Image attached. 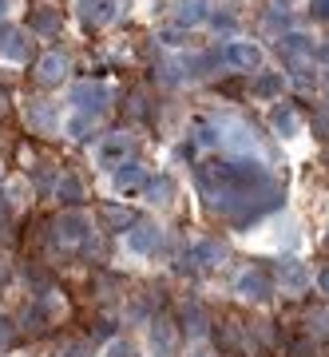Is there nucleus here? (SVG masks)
I'll list each match as a JSON object with an SVG mask.
<instances>
[{
  "label": "nucleus",
  "mask_w": 329,
  "mask_h": 357,
  "mask_svg": "<svg viewBox=\"0 0 329 357\" xmlns=\"http://www.w3.org/2000/svg\"><path fill=\"white\" fill-rule=\"evenodd\" d=\"M194 183L218 215H227L238 227L254 222L258 215H266L282 203V187L274 183V175L262 163H246V159L203 163L194 171Z\"/></svg>",
  "instance_id": "1"
},
{
  "label": "nucleus",
  "mask_w": 329,
  "mask_h": 357,
  "mask_svg": "<svg viewBox=\"0 0 329 357\" xmlns=\"http://www.w3.org/2000/svg\"><path fill=\"white\" fill-rule=\"evenodd\" d=\"M48 238L56 246H79V250H88L91 246V222L88 215H79V211H63L48 222Z\"/></svg>",
  "instance_id": "2"
},
{
  "label": "nucleus",
  "mask_w": 329,
  "mask_h": 357,
  "mask_svg": "<svg viewBox=\"0 0 329 357\" xmlns=\"http://www.w3.org/2000/svg\"><path fill=\"white\" fill-rule=\"evenodd\" d=\"M28 56H32V40H28V28L0 24V60L28 64Z\"/></svg>",
  "instance_id": "3"
},
{
  "label": "nucleus",
  "mask_w": 329,
  "mask_h": 357,
  "mask_svg": "<svg viewBox=\"0 0 329 357\" xmlns=\"http://www.w3.org/2000/svg\"><path fill=\"white\" fill-rule=\"evenodd\" d=\"M68 68H72V60L63 56V52H44L36 60V84L40 88H56V84H63L68 79Z\"/></svg>",
  "instance_id": "4"
},
{
  "label": "nucleus",
  "mask_w": 329,
  "mask_h": 357,
  "mask_svg": "<svg viewBox=\"0 0 329 357\" xmlns=\"http://www.w3.org/2000/svg\"><path fill=\"white\" fill-rule=\"evenodd\" d=\"M68 100L76 103V112H84V115H95V119H100V112L107 107V100H112V91L103 88V84H76Z\"/></svg>",
  "instance_id": "5"
},
{
  "label": "nucleus",
  "mask_w": 329,
  "mask_h": 357,
  "mask_svg": "<svg viewBox=\"0 0 329 357\" xmlns=\"http://www.w3.org/2000/svg\"><path fill=\"white\" fill-rule=\"evenodd\" d=\"M151 354L155 357H178V333L167 318L151 321Z\"/></svg>",
  "instance_id": "6"
},
{
  "label": "nucleus",
  "mask_w": 329,
  "mask_h": 357,
  "mask_svg": "<svg viewBox=\"0 0 329 357\" xmlns=\"http://www.w3.org/2000/svg\"><path fill=\"white\" fill-rule=\"evenodd\" d=\"M131 151H135V135H127V131H115V135H107V139H103V147H100V167L123 163Z\"/></svg>",
  "instance_id": "7"
},
{
  "label": "nucleus",
  "mask_w": 329,
  "mask_h": 357,
  "mask_svg": "<svg viewBox=\"0 0 329 357\" xmlns=\"http://www.w3.org/2000/svg\"><path fill=\"white\" fill-rule=\"evenodd\" d=\"M112 187H115L119 195L147 187V167H143V163H135V159H127V163H119V167H115V175H112Z\"/></svg>",
  "instance_id": "8"
},
{
  "label": "nucleus",
  "mask_w": 329,
  "mask_h": 357,
  "mask_svg": "<svg viewBox=\"0 0 329 357\" xmlns=\"http://www.w3.org/2000/svg\"><path fill=\"white\" fill-rule=\"evenodd\" d=\"M159 243H163V230L151 222H135L127 230V250H135V255H151V250H159Z\"/></svg>",
  "instance_id": "9"
},
{
  "label": "nucleus",
  "mask_w": 329,
  "mask_h": 357,
  "mask_svg": "<svg viewBox=\"0 0 329 357\" xmlns=\"http://www.w3.org/2000/svg\"><path fill=\"white\" fill-rule=\"evenodd\" d=\"M84 28H103L115 16V0H76Z\"/></svg>",
  "instance_id": "10"
},
{
  "label": "nucleus",
  "mask_w": 329,
  "mask_h": 357,
  "mask_svg": "<svg viewBox=\"0 0 329 357\" xmlns=\"http://www.w3.org/2000/svg\"><path fill=\"white\" fill-rule=\"evenodd\" d=\"M238 294L250 298V302H266L270 294H274V282H270V274H262V270H246L238 278Z\"/></svg>",
  "instance_id": "11"
},
{
  "label": "nucleus",
  "mask_w": 329,
  "mask_h": 357,
  "mask_svg": "<svg viewBox=\"0 0 329 357\" xmlns=\"http://www.w3.org/2000/svg\"><path fill=\"white\" fill-rule=\"evenodd\" d=\"M60 28H63L60 8H32L28 13V32H36V36H60Z\"/></svg>",
  "instance_id": "12"
},
{
  "label": "nucleus",
  "mask_w": 329,
  "mask_h": 357,
  "mask_svg": "<svg viewBox=\"0 0 329 357\" xmlns=\"http://www.w3.org/2000/svg\"><path fill=\"white\" fill-rule=\"evenodd\" d=\"M227 64L242 68V72H250V68L262 64V52H258V44H246V40H238V44H227Z\"/></svg>",
  "instance_id": "13"
},
{
  "label": "nucleus",
  "mask_w": 329,
  "mask_h": 357,
  "mask_svg": "<svg viewBox=\"0 0 329 357\" xmlns=\"http://www.w3.org/2000/svg\"><path fill=\"white\" fill-rule=\"evenodd\" d=\"M28 123H32L40 135L56 131V103H48V100H28Z\"/></svg>",
  "instance_id": "14"
},
{
  "label": "nucleus",
  "mask_w": 329,
  "mask_h": 357,
  "mask_svg": "<svg viewBox=\"0 0 329 357\" xmlns=\"http://www.w3.org/2000/svg\"><path fill=\"white\" fill-rule=\"evenodd\" d=\"M218 258H222V246L218 243H194L187 255H183V262L194 266V270H203V266H215Z\"/></svg>",
  "instance_id": "15"
},
{
  "label": "nucleus",
  "mask_w": 329,
  "mask_h": 357,
  "mask_svg": "<svg viewBox=\"0 0 329 357\" xmlns=\"http://www.w3.org/2000/svg\"><path fill=\"white\" fill-rule=\"evenodd\" d=\"M52 195L60 199V203H79L84 199V187H79V178L72 175V171H63V175H56V183H52Z\"/></svg>",
  "instance_id": "16"
},
{
  "label": "nucleus",
  "mask_w": 329,
  "mask_h": 357,
  "mask_svg": "<svg viewBox=\"0 0 329 357\" xmlns=\"http://www.w3.org/2000/svg\"><path fill=\"white\" fill-rule=\"evenodd\" d=\"M199 20H206V0H183V4H178V13H175V24L194 28Z\"/></svg>",
  "instance_id": "17"
},
{
  "label": "nucleus",
  "mask_w": 329,
  "mask_h": 357,
  "mask_svg": "<svg viewBox=\"0 0 329 357\" xmlns=\"http://www.w3.org/2000/svg\"><path fill=\"white\" fill-rule=\"evenodd\" d=\"M100 218H103V227H107V230H127V227H135V215H131L127 206H103Z\"/></svg>",
  "instance_id": "18"
},
{
  "label": "nucleus",
  "mask_w": 329,
  "mask_h": 357,
  "mask_svg": "<svg viewBox=\"0 0 329 357\" xmlns=\"http://www.w3.org/2000/svg\"><path fill=\"white\" fill-rule=\"evenodd\" d=\"M274 128L282 131V135H298V115H293L290 103H282V107H274Z\"/></svg>",
  "instance_id": "19"
},
{
  "label": "nucleus",
  "mask_w": 329,
  "mask_h": 357,
  "mask_svg": "<svg viewBox=\"0 0 329 357\" xmlns=\"http://www.w3.org/2000/svg\"><path fill=\"white\" fill-rule=\"evenodd\" d=\"M88 131H95V115L76 112L72 119H68V135H72V139H88Z\"/></svg>",
  "instance_id": "20"
},
{
  "label": "nucleus",
  "mask_w": 329,
  "mask_h": 357,
  "mask_svg": "<svg viewBox=\"0 0 329 357\" xmlns=\"http://www.w3.org/2000/svg\"><path fill=\"white\" fill-rule=\"evenodd\" d=\"M171 195H175V183L171 178H147V199L151 203H167Z\"/></svg>",
  "instance_id": "21"
},
{
  "label": "nucleus",
  "mask_w": 329,
  "mask_h": 357,
  "mask_svg": "<svg viewBox=\"0 0 329 357\" xmlns=\"http://www.w3.org/2000/svg\"><path fill=\"white\" fill-rule=\"evenodd\" d=\"M183 321H187V333H190V337H199V333L206 330V318H203V310L194 306V302H190V306L183 310Z\"/></svg>",
  "instance_id": "22"
},
{
  "label": "nucleus",
  "mask_w": 329,
  "mask_h": 357,
  "mask_svg": "<svg viewBox=\"0 0 329 357\" xmlns=\"http://www.w3.org/2000/svg\"><path fill=\"white\" fill-rule=\"evenodd\" d=\"M282 91V72H274V76H262L258 84H254V96H278Z\"/></svg>",
  "instance_id": "23"
},
{
  "label": "nucleus",
  "mask_w": 329,
  "mask_h": 357,
  "mask_svg": "<svg viewBox=\"0 0 329 357\" xmlns=\"http://www.w3.org/2000/svg\"><path fill=\"white\" fill-rule=\"evenodd\" d=\"M278 274H282V282H286V286H305V270H302V266H293V262H286Z\"/></svg>",
  "instance_id": "24"
},
{
  "label": "nucleus",
  "mask_w": 329,
  "mask_h": 357,
  "mask_svg": "<svg viewBox=\"0 0 329 357\" xmlns=\"http://www.w3.org/2000/svg\"><path fill=\"white\" fill-rule=\"evenodd\" d=\"M314 135H317V139H329V112H326V107L314 115Z\"/></svg>",
  "instance_id": "25"
},
{
  "label": "nucleus",
  "mask_w": 329,
  "mask_h": 357,
  "mask_svg": "<svg viewBox=\"0 0 329 357\" xmlns=\"http://www.w3.org/2000/svg\"><path fill=\"white\" fill-rule=\"evenodd\" d=\"M107 357H135V345H131V342H119V337H115V342L107 345Z\"/></svg>",
  "instance_id": "26"
},
{
  "label": "nucleus",
  "mask_w": 329,
  "mask_h": 357,
  "mask_svg": "<svg viewBox=\"0 0 329 357\" xmlns=\"http://www.w3.org/2000/svg\"><path fill=\"white\" fill-rule=\"evenodd\" d=\"M309 13H314L317 20H329V0H309Z\"/></svg>",
  "instance_id": "27"
},
{
  "label": "nucleus",
  "mask_w": 329,
  "mask_h": 357,
  "mask_svg": "<svg viewBox=\"0 0 329 357\" xmlns=\"http://www.w3.org/2000/svg\"><path fill=\"white\" fill-rule=\"evenodd\" d=\"M211 20H215V28H222V32H234V16H227V13H215Z\"/></svg>",
  "instance_id": "28"
},
{
  "label": "nucleus",
  "mask_w": 329,
  "mask_h": 357,
  "mask_svg": "<svg viewBox=\"0 0 329 357\" xmlns=\"http://www.w3.org/2000/svg\"><path fill=\"white\" fill-rule=\"evenodd\" d=\"M4 238H8V203L0 199V243H4Z\"/></svg>",
  "instance_id": "29"
},
{
  "label": "nucleus",
  "mask_w": 329,
  "mask_h": 357,
  "mask_svg": "<svg viewBox=\"0 0 329 357\" xmlns=\"http://www.w3.org/2000/svg\"><path fill=\"white\" fill-rule=\"evenodd\" d=\"M8 342H13V321H8V318H0V349H4Z\"/></svg>",
  "instance_id": "30"
},
{
  "label": "nucleus",
  "mask_w": 329,
  "mask_h": 357,
  "mask_svg": "<svg viewBox=\"0 0 329 357\" xmlns=\"http://www.w3.org/2000/svg\"><path fill=\"white\" fill-rule=\"evenodd\" d=\"M4 115H8V91L0 88V123H4Z\"/></svg>",
  "instance_id": "31"
},
{
  "label": "nucleus",
  "mask_w": 329,
  "mask_h": 357,
  "mask_svg": "<svg viewBox=\"0 0 329 357\" xmlns=\"http://www.w3.org/2000/svg\"><path fill=\"white\" fill-rule=\"evenodd\" d=\"M317 286H321V294H329V266L317 274Z\"/></svg>",
  "instance_id": "32"
},
{
  "label": "nucleus",
  "mask_w": 329,
  "mask_h": 357,
  "mask_svg": "<svg viewBox=\"0 0 329 357\" xmlns=\"http://www.w3.org/2000/svg\"><path fill=\"white\" fill-rule=\"evenodd\" d=\"M314 56H317V60H326V64H329V44H321V48H317Z\"/></svg>",
  "instance_id": "33"
},
{
  "label": "nucleus",
  "mask_w": 329,
  "mask_h": 357,
  "mask_svg": "<svg viewBox=\"0 0 329 357\" xmlns=\"http://www.w3.org/2000/svg\"><path fill=\"white\" fill-rule=\"evenodd\" d=\"M8 8H13V0H0V20L8 16Z\"/></svg>",
  "instance_id": "34"
},
{
  "label": "nucleus",
  "mask_w": 329,
  "mask_h": 357,
  "mask_svg": "<svg viewBox=\"0 0 329 357\" xmlns=\"http://www.w3.org/2000/svg\"><path fill=\"white\" fill-rule=\"evenodd\" d=\"M0 175H4V171H0Z\"/></svg>",
  "instance_id": "35"
},
{
  "label": "nucleus",
  "mask_w": 329,
  "mask_h": 357,
  "mask_svg": "<svg viewBox=\"0 0 329 357\" xmlns=\"http://www.w3.org/2000/svg\"><path fill=\"white\" fill-rule=\"evenodd\" d=\"M326 246H329V243H326Z\"/></svg>",
  "instance_id": "36"
}]
</instances>
